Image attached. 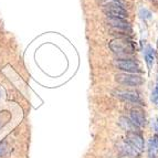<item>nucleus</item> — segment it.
<instances>
[{"label": "nucleus", "mask_w": 158, "mask_h": 158, "mask_svg": "<svg viewBox=\"0 0 158 158\" xmlns=\"http://www.w3.org/2000/svg\"><path fill=\"white\" fill-rule=\"evenodd\" d=\"M110 49L116 54H133L135 52L132 41L125 38H117L110 42Z\"/></svg>", "instance_id": "f257e3e1"}, {"label": "nucleus", "mask_w": 158, "mask_h": 158, "mask_svg": "<svg viewBox=\"0 0 158 158\" xmlns=\"http://www.w3.org/2000/svg\"><path fill=\"white\" fill-rule=\"evenodd\" d=\"M103 11L108 18H119L125 19L127 17V11L123 8L122 3L118 2H108L104 5Z\"/></svg>", "instance_id": "f03ea898"}, {"label": "nucleus", "mask_w": 158, "mask_h": 158, "mask_svg": "<svg viewBox=\"0 0 158 158\" xmlns=\"http://www.w3.org/2000/svg\"><path fill=\"white\" fill-rule=\"evenodd\" d=\"M117 83L122 85H127V86H139L143 84V77L138 74L135 73H121L115 77Z\"/></svg>", "instance_id": "7ed1b4c3"}, {"label": "nucleus", "mask_w": 158, "mask_h": 158, "mask_svg": "<svg viewBox=\"0 0 158 158\" xmlns=\"http://www.w3.org/2000/svg\"><path fill=\"white\" fill-rule=\"evenodd\" d=\"M114 65L116 68L121 70V71H125L126 73H139L140 72V66L139 64L135 62L133 60H126V59H117L114 60Z\"/></svg>", "instance_id": "20e7f679"}, {"label": "nucleus", "mask_w": 158, "mask_h": 158, "mask_svg": "<svg viewBox=\"0 0 158 158\" xmlns=\"http://www.w3.org/2000/svg\"><path fill=\"white\" fill-rule=\"evenodd\" d=\"M126 144L134 149L137 154H139L144 149V139L139 134L135 132H129L126 135Z\"/></svg>", "instance_id": "39448f33"}, {"label": "nucleus", "mask_w": 158, "mask_h": 158, "mask_svg": "<svg viewBox=\"0 0 158 158\" xmlns=\"http://www.w3.org/2000/svg\"><path fill=\"white\" fill-rule=\"evenodd\" d=\"M116 98H122V100L127 101V102L135 103V104H142V98L139 94L135 91L131 90H116L113 93Z\"/></svg>", "instance_id": "423d86ee"}, {"label": "nucleus", "mask_w": 158, "mask_h": 158, "mask_svg": "<svg viewBox=\"0 0 158 158\" xmlns=\"http://www.w3.org/2000/svg\"><path fill=\"white\" fill-rule=\"evenodd\" d=\"M107 23L112 27V29L114 31H128L131 32V26L125 19H119V18H108Z\"/></svg>", "instance_id": "0eeeda50"}, {"label": "nucleus", "mask_w": 158, "mask_h": 158, "mask_svg": "<svg viewBox=\"0 0 158 158\" xmlns=\"http://www.w3.org/2000/svg\"><path fill=\"white\" fill-rule=\"evenodd\" d=\"M129 121L132 122L136 127H143L146 123L145 116H144L143 112L137 111V110L129 111Z\"/></svg>", "instance_id": "6e6552de"}, {"label": "nucleus", "mask_w": 158, "mask_h": 158, "mask_svg": "<svg viewBox=\"0 0 158 158\" xmlns=\"http://www.w3.org/2000/svg\"><path fill=\"white\" fill-rule=\"evenodd\" d=\"M144 56H145L146 64H147L148 69L150 70V68H152V66H153V64H154V60H155V53H154L153 48L148 45V47L146 48L145 54H144Z\"/></svg>", "instance_id": "1a4fd4ad"}, {"label": "nucleus", "mask_w": 158, "mask_h": 158, "mask_svg": "<svg viewBox=\"0 0 158 158\" xmlns=\"http://www.w3.org/2000/svg\"><path fill=\"white\" fill-rule=\"evenodd\" d=\"M158 153V134L154 135L149 143V154L152 157H155V155Z\"/></svg>", "instance_id": "9d476101"}, {"label": "nucleus", "mask_w": 158, "mask_h": 158, "mask_svg": "<svg viewBox=\"0 0 158 158\" xmlns=\"http://www.w3.org/2000/svg\"><path fill=\"white\" fill-rule=\"evenodd\" d=\"M121 125L124 127L125 129L129 131V132H134V129L136 128V126L129 121V118H126V117H122L121 118Z\"/></svg>", "instance_id": "9b49d317"}, {"label": "nucleus", "mask_w": 158, "mask_h": 158, "mask_svg": "<svg viewBox=\"0 0 158 158\" xmlns=\"http://www.w3.org/2000/svg\"><path fill=\"white\" fill-rule=\"evenodd\" d=\"M152 101H153L154 103L158 102V81L156 82L154 91H153V93H152Z\"/></svg>", "instance_id": "f8f14e48"}, {"label": "nucleus", "mask_w": 158, "mask_h": 158, "mask_svg": "<svg viewBox=\"0 0 158 158\" xmlns=\"http://www.w3.org/2000/svg\"><path fill=\"white\" fill-rule=\"evenodd\" d=\"M139 15H140V17H142V19H149L150 18V12L148 10H146V9H140V11H139Z\"/></svg>", "instance_id": "ddd939ff"}, {"label": "nucleus", "mask_w": 158, "mask_h": 158, "mask_svg": "<svg viewBox=\"0 0 158 158\" xmlns=\"http://www.w3.org/2000/svg\"><path fill=\"white\" fill-rule=\"evenodd\" d=\"M6 144L5 143H1L0 144V156H2V155H5V153H6Z\"/></svg>", "instance_id": "4468645a"}]
</instances>
